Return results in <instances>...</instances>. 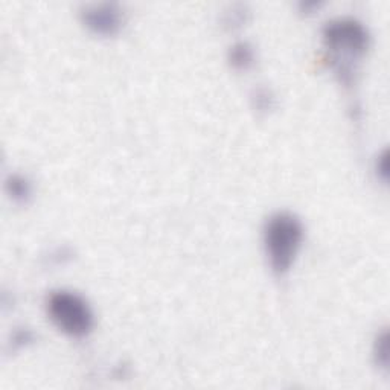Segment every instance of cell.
<instances>
[{
	"label": "cell",
	"mask_w": 390,
	"mask_h": 390,
	"mask_svg": "<svg viewBox=\"0 0 390 390\" xmlns=\"http://www.w3.org/2000/svg\"><path fill=\"white\" fill-rule=\"evenodd\" d=\"M303 241L301 220L290 212H278L264 227V247L274 273L284 274L293 265Z\"/></svg>",
	"instance_id": "1"
},
{
	"label": "cell",
	"mask_w": 390,
	"mask_h": 390,
	"mask_svg": "<svg viewBox=\"0 0 390 390\" xmlns=\"http://www.w3.org/2000/svg\"><path fill=\"white\" fill-rule=\"evenodd\" d=\"M46 305L52 322L71 337H84L94 328V312L87 301L78 293L58 290L48 297Z\"/></svg>",
	"instance_id": "2"
},
{
	"label": "cell",
	"mask_w": 390,
	"mask_h": 390,
	"mask_svg": "<svg viewBox=\"0 0 390 390\" xmlns=\"http://www.w3.org/2000/svg\"><path fill=\"white\" fill-rule=\"evenodd\" d=\"M323 38L328 49L335 53V60L342 63L343 57L349 60L362 57L369 48V33L355 19L339 17L328 21L323 28Z\"/></svg>",
	"instance_id": "3"
},
{
	"label": "cell",
	"mask_w": 390,
	"mask_h": 390,
	"mask_svg": "<svg viewBox=\"0 0 390 390\" xmlns=\"http://www.w3.org/2000/svg\"><path fill=\"white\" fill-rule=\"evenodd\" d=\"M82 23L99 35L116 34L122 25L121 10L114 3L90 5L82 10Z\"/></svg>",
	"instance_id": "4"
},
{
	"label": "cell",
	"mask_w": 390,
	"mask_h": 390,
	"mask_svg": "<svg viewBox=\"0 0 390 390\" xmlns=\"http://www.w3.org/2000/svg\"><path fill=\"white\" fill-rule=\"evenodd\" d=\"M229 61H231V64L235 69H240V71H247V69L254 66V63H255L254 46L249 44L247 42L235 43L231 48V51H229Z\"/></svg>",
	"instance_id": "5"
},
{
	"label": "cell",
	"mask_w": 390,
	"mask_h": 390,
	"mask_svg": "<svg viewBox=\"0 0 390 390\" xmlns=\"http://www.w3.org/2000/svg\"><path fill=\"white\" fill-rule=\"evenodd\" d=\"M6 189L8 194H10L15 202H26L28 198L33 194V186L28 179L23 177V175H11L6 181Z\"/></svg>",
	"instance_id": "6"
},
{
	"label": "cell",
	"mask_w": 390,
	"mask_h": 390,
	"mask_svg": "<svg viewBox=\"0 0 390 390\" xmlns=\"http://www.w3.org/2000/svg\"><path fill=\"white\" fill-rule=\"evenodd\" d=\"M373 353H375L377 363L380 366H383V368H387V364H389V337H387L386 331L381 335H378Z\"/></svg>",
	"instance_id": "7"
},
{
	"label": "cell",
	"mask_w": 390,
	"mask_h": 390,
	"mask_svg": "<svg viewBox=\"0 0 390 390\" xmlns=\"http://www.w3.org/2000/svg\"><path fill=\"white\" fill-rule=\"evenodd\" d=\"M254 101H255L256 109L265 112V110H270L272 107H273L274 98H273V95L267 89H259L256 91V95L254 96Z\"/></svg>",
	"instance_id": "8"
},
{
	"label": "cell",
	"mask_w": 390,
	"mask_h": 390,
	"mask_svg": "<svg viewBox=\"0 0 390 390\" xmlns=\"http://www.w3.org/2000/svg\"><path fill=\"white\" fill-rule=\"evenodd\" d=\"M387 170H389V160H387V152H383L378 157V162H377V171L378 174L383 177L384 180L387 179Z\"/></svg>",
	"instance_id": "9"
}]
</instances>
